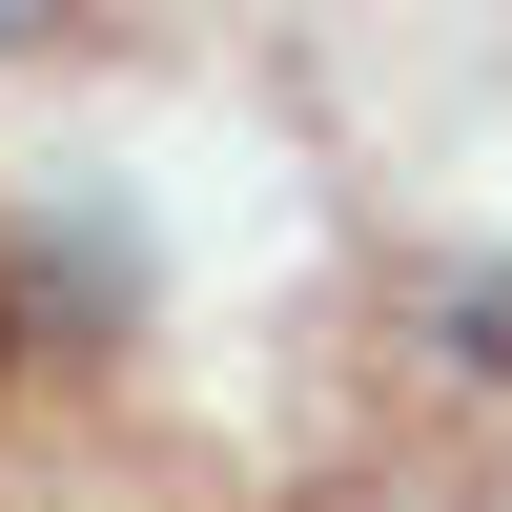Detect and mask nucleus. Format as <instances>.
<instances>
[{
	"instance_id": "1",
	"label": "nucleus",
	"mask_w": 512,
	"mask_h": 512,
	"mask_svg": "<svg viewBox=\"0 0 512 512\" xmlns=\"http://www.w3.org/2000/svg\"><path fill=\"white\" fill-rule=\"evenodd\" d=\"M82 21V0H0V62H41V41H62Z\"/></svg>"
}]
</instances>
